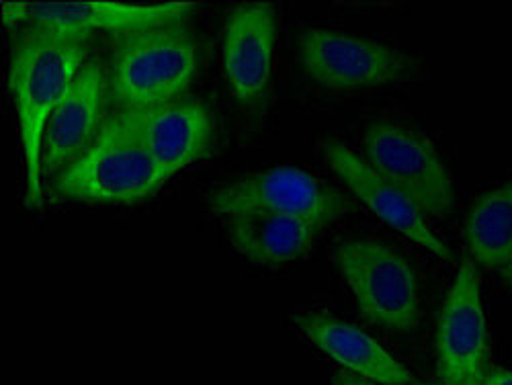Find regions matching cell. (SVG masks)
I'll return each mask as SVG.
<instances>
[{"mask_svg":"<svg viewBox=\"0 0 512 385\" xmlns=\"http://www.w3.org/2000/svg\"><path fill=\"white\" fill-rule=\"evenodd\" d=\"M107 99V72L99 60L91 58L48 117L41 144L44 181L54 179L95 144L109 119L105 117Z\"/></svg>","mask_w":512,"mask_h":385,"instance_id":"cell-11","label":"cell"},{"mask_svg":"<svg viewBox=\"0 0 512 385\" xmlns=\"http://www.w3.org/2000/svg\"><path fill=\"white\" fill-rule=\"evenodd\" d=\"M482 385H512V371L490 369Z\"/></svg>","mask_w":512,"mask_h":385,"instance_id":"cell-17","label":"cell"},{"mask_svg":"<svg viewBox=\"0 0 512 385\" xmlns=\"http://www.w3.org/2000/svg\"><path fill=\"white\" fill-rule=\"evenodd\" d=\"M89 41L44 25H19L13 31L7 82L23 150L27 209L44 205L41 144L46 123L80 68L91 60Z\"/></svg>","mask_w":512,"mask_h":385,"instance_id":"cell-1","label":"cell"},{"mask_svg":"<svg viewBox=\"0 0 512 385\" xmlns=\"http://www.w3.org/2000/svg\"><path fill=\"white\" fill-rule=\"evenodd\" d=\"M297 326L322 353L347 367L349 373L377 385L416 383L414 375L383 349L377 340L345 320L328 312H312L297 318Z\"/></svg>","mask_w":512,"mask_h":385,"instance_id":"cell-14","label":"cell"},{"mask_svg":"<svg viewBox=\"0 0 512 385\" xmlns=\"http://www.w3.org/2000/svg\"><path fill=\"white\" fill-rule=\"evenodd\" d=\"M336 385H371L367 379L355 375V373H340L336 375Z\"/></svg>","mask_w":512,"mask_h":385,"instance_id":"cell-18","label":"cell"},{"mask_svg":"<svg viewBox=\"0 0 512 385\" xmlns=\"http://www.w3.org/2000/svg\"><path fill=\"white\" fill-rule=\"evenodd\" d=\"M279 13L273 5H238L224 23L222 72L230 95L246 107L265 101L271 89Z\"/></svg>","mask_w":512,"mask_h":385,"instance_id":"cell-12","label":"cell"},{"mask_svg":"<svg viewBox=\"0 0 512 385\" xmlns=\"http://www.w3.org/2000/svg\"><path fill=\"white\" fill-rule=\"evenodd\" d=\"M170 177L130 136L105 123L95 144L50 179L54 201L134 205L150 199Z\"/></svg>","mask_w":512,"mask_h":385,"instance_id":"cell-3","label":"cell"},{"mask_svg":"<svg viewBox=\"0 0 512 385\" xmlns=\"http://www.w3.org/2000/svg\"><path fill=\"white\" fill-rule=\"evenodd\" d=\"M228 238L252 265H283L300 261L312 250L318 228L279 213H244L226 218Z\"/></svg>","mask_w":512,"mask_h":385,"instance_id":"cell-15","label":"cell"},{"mask_svg":"<svg viewBox=\"0 0 512 385\" xmlns=\"http://www.w3.org/2000/svg\"><path fill=\"white\" fill-rule=\"evenodd\" d=\"M197 64V39L187 21L113 35L109 103L115 111H136L181 99L197 74Z\"/></svg>","mask_w":512,"mask_h":385,"instance_id":"cell-2","label":"cell"},{"mask_svg":"<svg viewBox=\"0 0 512 385\" xmlns=\"http://www.w3.org/2000/svg\"><path fill=\"white\" fill-rule=\"evenodd\" d=\"M297 60L304 74L332 93L390 87L416 78V60L371 37L306 27L297 33Z\"/></svg>","mask_w":512,"mask_h":385,"instance_id":"cell-4","label":"cell"},{"mask_svg":"<svg viewBox=\"0 0 512 385\" xmlns=\"http://www.w3.org/2000/svg\"><path fill=\"white\" fill-rule=\"evenodd\" d=\"M469 254L480 265L504 273L512 265V181L482 195L465 222Z\"/></svg>","mask_w":512,"mask_h":385,"instance_id":"cell-16","label":"cell"},{"mask_svg":"<svg viewBox=\"0 0 512 385\" xmlns=\"http://www.w3.org/2000/svg\"><path fill=\"white\" fill-rule=\"evenodd\" d=\"M437 369L445 385H482L488 375V328L476 265L463 261L437 328Z\"/></svg>","mask_w":512,"mask_h":385,"instance_id":"cell-9","label":"cell"},{"mask_svg":"<svg viewBox=\"0 0 512 385\" xmlns=\"http://www.w3.org/2000/svg\"><path fill=\"white\" fill-rule=\"evenodd\" d=\"M324 158L351 193H355L381 222H386L414 244L429 250L443 261H451V250L426 224V216L416 203L400 191L394 183L383 179L363 160L361 154L351 150L345 142L330 138L324 146Z\"/></svg>","mask_w":512,"mask_h":385,"instance_id":"cell-13","label":"cell"},{"mask_svg":"<svg viewBox=\"0 0 512 385\" xmlns=\"http://www.w3.org/2000/svg\"><path fill=\"white\" fill-rule=\"evenodd\" d=\"M502 277H504V281H506V283L512 287V265H510V267H508V269L502 273Z\"/></svg>","mask_w":512,"mask_h":385,"instance_id":"cell-19","label":"cell"},{"mask_svg":"<svg viewBox=\"0 0 512 385\" xmlns=\"http://www.w3.org/2000/svg\"><path fill=\"white\" fill-rule=\"evenodd\" d=\"M107 123L140 144L168 177L205 158L213 148L211 113L193 97L150 109L115 111Z\"/></svg>","mask_w":512,"mask_h":385,"instance_id":"cell-8","label":"cell"},{"mask_svg":"<svg viewBox=\"0 0 512 385\" xmlns=\"http://www.w3.org/2000/svg\"><path fill=\"white\" fill-rule=\"evenodd\" d=\"M197 5H127V3H7L3 11L5 25H44L84 39L97 31L113 35L134 33L152 27L185 23Z\"/></svg>","mask_w":512,"mask_h":385,"instance_id":"cell-10","label":"cell"},{"mask_svg":"<svg viewBox=\"0 0 512 385\" xmlns=\"http://www.w3.org/2000/svg\"><path fill=\"white\" fill-rule=\"evenodd\" d=\"M363 160L404 191L424 216H445L453 207V181L435 144L396 119H379L361 136Z\"/></svg>","mask_w":512,"mask_h":385,"instance_id":"cell-6","label":"cell"},{"mask_svg":"<svg viewBox=\"0 0 512 385\" xmlns=\"http://www.w3.org/2000/svg\"><path fill=\"white\" fill-rule=\"evenodd\" d=\"M209 205L222 218L244 213H279L304 220L318 230L343 218L349 209L343 193L293 166L259 170L230 181L211 193Z\"/></svg>","mask_w":512,"mask_h":385,"instance_id":"cell-7","label":"cell"},{"mask_svg":"<svg viewBox=\"0 0 512 385\" xmlns=\"http://www.w3.org/2000/svg\"><path fill=\"white\" fill-rule=\"evenodd\" d=\"M336 259L365 320L388 330L418 326L420 285L402 254L373 238H353L338 246Z\"/></svg>","mask_w":512,"mask_h":385,"instance_id":"cell-5","label":"cell"},{"mask_svg":"<svg viewBox=\"0 0 512 385\" xmlns=\"http://www.w3.org/2000/svg\"><path fill=\"white\" fill-rule=\"evenodd\" d=\"M424 385H431V383H424ZM443 385H445V383H443Z\"/></svg>","mask_w":512,"mask_h":385,"instance_id":"cell-20","label":"cell"}]
</instances>
